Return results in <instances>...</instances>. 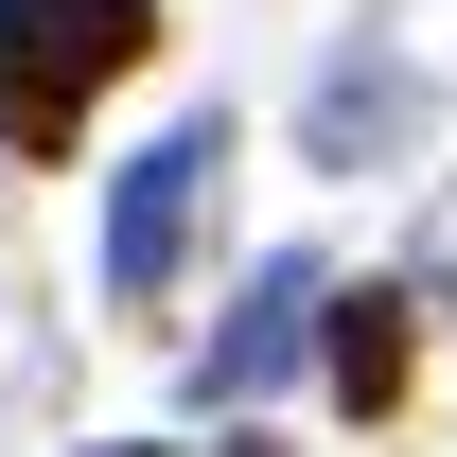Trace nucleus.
Wrapping results in <instances>:
<instances>
[{
	"instance_id": "1",
	"label": "nucleus",
	"mask_w": 457,
	"mask_h": 457,
	"mask_svg": "<svg viewBox=\"0 0 457 457\" xmlns=\"http://www.w3.org/2000/svg\"><path fill=\"white\" fill-rule=\"evenodd\" d=\"M141 54H159V0H0V159H71Z\"/></svg>"
},
{
	"instance_id": "2",
	"label": "nucleus",
	"mask_w": 457,
	"mask_h": 457,
	"mask_svg": "<svg viewBox=\"0 0 457 457\" xmlns=\"http://www.w3.org/2000/svg\"><path fill=\"white\" fill-rule=\"evenodd\" d=\"M212 176H228V106L159 123V141L106 176V299H123V317H159V299H176V246H194V194H212Z\"/></svg>"
},
{
	"instance_id": "3",
	"label": "nucleus",
	"mask_w": 457,
	"mask_h": 457,
	"mask_svg": "<svg viewBox=\"0 0 457 457\" xmlns=\"http://www.w3.org/2000/svg\"><path fill=\"white\" fill-rule=\"evenodd\" d=\"M317 299H335V282H317L299 246H264V264H246V299H228V335L194 352V387H212V404H264L299 352H317Z\"/></svg>"
},
{
	"instance_id": "4",
	"label": "nucleus",
	"mask_w": 457,
	"mask_h": 457,
	"mask_svg": "<svg viewBox=\"0 0 457 457\" xmlns=\"http://www.w3.org/2000/svg\"><path fill=\"white\" fill-rule=\"evenodd\" d=\"M299 141H317V176H370V159H404V141H422V71H387V54H335V71H317V106H299Z\"/></svg>"
},
{
	"instance_id": "5",
	"label": "nucleus",
	"mask_w": 457,
	"mask_h": 457,
	"mask_svg": "<svg viewBox=\"0 0 457 457\" xmlns=\"http://www.w3.org/2000/svg\"><path fill=\"white\" fill-rule=\"evenodd\" d=\"M404 352H422V335H404V282H335V299H317V370H335L352 422L404 404Z\"/></svg>"
},
{
	"instance_id": "6",
	"label": "nucleus",
	"mask_w": 457,
	"mask_h": 457,
	"mask_svg": "<svg viewBox=\"0 0 457 457\" xmlns=\"http://www.w3.org/2000/svg\"><path fill=\"white\" fill-rule=\"evenodd\" d=\"M88 457H194V440H88ZM228 457H264V440H228Z\"/></svg>"
}]
</instances>
